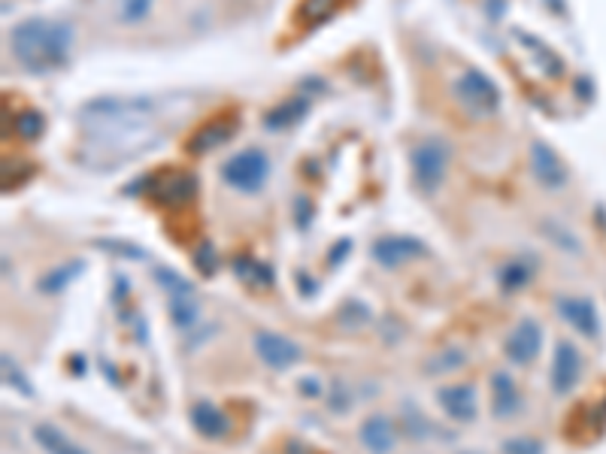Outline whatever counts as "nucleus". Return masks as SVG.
Masks as SVG:
<instances>
[{
  "label": "nucleus",
  "instance_id": "1",
  "mask_svg": "<svg viewBox=\"0 0 606 454\" xmlns=\"http://www.w3.org/2000/svg\"><path fill=\"white\" fill-rule=\"evenodd\" d=\"M70 43H73V30H70L67 21L43 19V15L19 21L10 34L13 55L30 73H49V70L64 67Z\"/></svg>",
  "mask_w": 606,
  "mask_h": 454
},
{
  "label": "nucleus",
  "instance_id": "2",
  "mask_svg": "<svg viewBox=\"0 0 606 454\" xmlns=\"http://www.w3.org/2000/svg\"><path fill=\"white\" fill-rule=\"evenodd\" d=\"M155 106L152 100L137 97V100H95L82 109V128L88 130L95 139H110V143H119V139H130V137H155L149 134V119H152Z\"/></svg>",
  "mask_w": 606,
  "mask_h": 454
},
{
  "label": "nucleus",
  "instance_id": "3",
  "mask_svg": "<svg viewBox=\"0 0 606 454\" xmlns=\"http://www.w3.org/2000/svg\"><path fill=\"white\" fill-rule=\"evenodd\" d=\"M449 146L440 137H425L418 139L409 152V164H413V179L425 194L440 191V185L446 182V170H449Z\"/></svg>",
  "mask_w": 606,
  "mask_h": 454
},
{
  "label": "nucleus",
  "instance_id": "4",
  "mask_svg": "<svg viewBox=\"0 0 606 454\" xmlns=\"http://www.w3.org/2000/svg\"><path fill=\"white\" fill-rule=\"evenodd\" d=\"M458 104H461L473 115H494L501 109V88L494 85L492 76H485L483 70L467 67L452 85Z\"/></svg>",
  "mask_w": 606,
  "mask_h": 454
},
{
  "label": "nucleus",
  "instance_id": "5",
  "mask_svg": "<svg viewBox=\"0 0 606 454\" xmlns=\"http://www.w3.org/2000/svg\"><path fill=\"white\" fill-rule=\"evenodd\" d=\"M267 176H270V161L261 148H243V152L231 155V158L222 164V179L243 194L261 191V188L267 185Z\"/></svg>",
  "mask_w": 606,
  "mask_h": 454
},
{
  "label": "nucleus",
  "instance_id": "6",
  "mask_svg": "<svg viewBox=\"0 0 606 454\" xmlns=\"http://www.w3.org/2000/svg\"><path fill=\"white\" fill-rule=\"evenodd\" d=\"M255 351H258V357L270 366V370H279V373L289 370V366H294L303 357V349L298 342L282 333H274V331L255 333Z\"/></svg>",
  "mask_w": 606,
  "mask_h": 454
},
{
  "label": "nucleus",
  "instance_id": "7",
  "mask_svg": "<svg viewBox=\"0 0 606 454\" xmlns=\"http://www.w3.org/2000/svg\"><path fill=\"white\" fill-rule=\"evenodd\" d=\"M579 375H582V355H579V349L573 346V342L561 340L555 346V355H551V373H549L551 391H555L558 397H567L573 388L579 385Z\"/></svg>",
  "mask_w": 606,
  "mask_h": 454
},
{
  "label": "nucleus",
  "instance_id": "8",
  "mask_svg": "<svg viewBox=\"0 0 606 454\" xmlns=\"http://www.w3.org/2000/svg\"><path fill=\"white\" fill-rule=\"evenodd\" d=\"M540 349H543V331L534 318L518 321V324L512 327V333L507 336V357L518 366L537 361Z\"/></svg>",
  "mask_w": 606,
  "mask_h": 454
},
{
  "label": "nucleus",
  "instance_id": "9",
  "mask_svg": "<svg viewBox=\"0 0 606 454\" xmlns=\"http://www.w3.org/2000/svg\"><path fill=\"white\" fill-rule=\"evenodd\" d=\"M555 307H558V315L577 333L588 336V340H594V336L601 333V318H597V309L588 297H558Z\"/></svg>",
  "mask_w": 606,
  "mask_h": 454
},
{
  "label": "nucleus",
  "instance_id": "10",
  "mask_svg": "<svg viewBox=\"0 0 606 454\" xmlns=\"http://www.w3.org/2000/svg\"><path fill=\"white\" fill-rule=\"evenodd\" d=\"M427 252L425 242H418L416 237H383L373 242V257H376L383 267H400L407 261H416Z\"/></svg>",
  "mask_w": 606,
  "mask_h": 454
},
{
  "label": "nucleus",
  "instance_id": "11",
  "mask_svg": "<svg viewBox=\"0 0 606 454\" xmlns=\"http://www.w3.org/2000/svg\"><path fill=\"white\" fill-rule=\"evenodd\" d=\"M531 167H534V176L540 179L546 188H564L570 173H567V164L558 158L555 148L546 146L543 139L531 146Z\"/></svg>",
  "mask_w": 606,
  "mask_h": 454
},
{
  "label": "nucleus",
  "instance_id": "12",
  "mask_svg": "<svg viewBox=\"0 0 606 454\" xmlns=\"http://www.w3.org/2000/svg\"><path fill=\"white\" fill-rule=\"evenodd\" d=\"M440 406L458 425H467L476 418V391L470 385H452L440 391Z\"/></svg>",
  "mask_w": 606,
  "mask_h": 454
},
{
  "label": "nucleus",
  "instance_id": "13",
  "mask_svg": "<svg viewBox=\"0 0 606 454\" xmlns=\"http://www.w3.org/2000/svg\"><path fill=\"white\" fill-rule=\"evenodd\" d=\"M361 442L370 454H388L398 442V430L385 415H370L361 425Z\"/></svg>",
  "mask_w": 606,
  "mask_h": 454
},
{
  "label": "nucleus",
  "instance_id": "14",
  "mask_svg": "<svg viewBox=\"0 0 606 454\" xmlns=\"http://www.w3.org/2000/svg\"><path fill=\"white\" fill-rule=\"evenodd\" d=\"M191 425L206 440H219V436L228 433V418L209 400H198L191 406Z\"/></svg>",
  "mask_w": 606,
  "mask_h": 454
},
{
  "label": "nucleus",
  "instance_id": "15",
  "mask_svg": "<svg viewBox=\"0 0 606 454\" xmlns=\"http://www.w3.org/2000/svg\"><path fill=\"white\" fill-rule=\"evenodd\" d=\"M34 440L46 454H88L82 445H76L67 433H61L55 425H49V421L34 427Z\"/></svg>",
  "mask_w": 606,
  "mask_h": 454
},
{
  "label": "nucleus",
  "instance_id": "16",
  "mask_svg": "<svg viewBox=\"0 0 606 454\" xmlns=\"http://www.w3.org/2000/svg\"><path fill=\"white\" fill-rule=\"evenodd\" d=\"M518 406H522V394H518L512 375L509 373H497L494 375V400H492L494 415H497V418H509V415L518 412Z\"/></svg>",
  "mask_w": 606,
  "mask_h": 454
},
{
  "label": "nucleus",
  "instance_id": "17",
  "mask_svg": "<svg viewBox=\"0 0 606 454\" xmlns=\"http://www.w3.org/2000/svg\"><path fill=\"white\" fill-rule=\"evenodd\" d=\"M170 315H173V324L182 327V331H189V327L198 321L200 315V303L198 297H194V291L189 294H173L170 297Z\"/></svg>",
  "mask_w": 606,
  "mask_h": 454
},
{
  "label": "nucleus",
  "instance_id": "18",
  "mask_svg": "<svg viewBox=\"0 0 606 454\" xmlns=\"http://www.w3.org/2000/svg\"><path fill=\"white\" fill-rule=\"evenodd\" d=\"M234 122H215V124H209V128H204V130H198L194 134V139L189 143V148L191 152H209V148H215L219 143H224L231 134H234Z\"/></svg>",
  "mask_w": 606,
  "mask_h": 454
},
{
  "label": "nucleus",
  "instance_id": "19",
  "mask_svg": "<svg viewBox=\"0 0 606 454\" xmlns=\"http://www.w3.org/2000/svg\"><path fill=\"white\" fill-rule=\"evenodd\" d=\"M303 115H307V100H289V104L276 106L274 113H267L264 124H267L270 130H285L298 119H303Z\"/></svg>",
  "mask_w": 606,
  "mask_h": 454
},
{
  "label": "nucleus",
  "instance_id": "20",
  "mask_svg": "<svg viewBox=\"0 0 606 454\" xmlns=\"http://www.w3.org/2000/svg\"><path fill=\"white\" fill-rule=\"evenodd\" d=\"M497 282H501L503 291H518L531 282V267L525 261H509L507 267L497 273Z\"/></svg>",
  "mask_w": 606,
  "mask_h": 454
},
{
  "label": "nucleus",
  "instance_id": "21",
  "mask_svg": "<svg viewBox=\"0 0 606 454\" xmlns=\"http://www.w3.org/2000/svg\"><path fill=\"white\" fill-rule=\"evenodd\" d=\"M76 273H82V264H80V261L67 264V267H61V270H52L49 276H43V279H40V291H43V294H58L61 288L67 285V282H73V279H76Z\"/></svg>",
  "mask_w": 606,
  "mask_h": 454
},
{
  "label": "nucleus",
  "instance_id": "22",
  "mask_svg": "<svg viewBox=\"0 0 606 454\" xmlns=\"http://www.w3.org/2000/svg\"><path fill=\"white\" fill-rule=\"evenodd\" d=\"M152 4L155 0H115V15L124 25H137V21H143L152 13Z\"/></svg>",
  "mask_w": 606,
  "mask_h": 454
},
{
  "label": "nucleus",
  "instance_id": "23",
  "mask_svg": "<svg viewBox=\"0 0 606 454\" xmlns=\"http://www.w3.org/2000/svg\"><path fill=\"white\" fill-rule=\"evenodd\" d=\"M15 130H19L25 139H34L43 134V115L37 113V109H28V113H21L19 119H15Z\"/></svg>",
  "mask_w": 606,
  "mask_h": 454
},
{
  "label": "nucleus",
  "instance_id": "24",
  "mask_svg": "<svg viewBox=\"0 0 606 454\" xmlns=\"http://www.w3.org/2000/svg\"><path fill=\"white\" fill-rule=\"evenodd\" d=\"M464 364V355L458 349H449V351H440L437 357H433L431 364H427V373L431 375H440V373H452L455 366Z\"/></svg>",
  "mask_w": 606,
  "mask_h": 454
},
{
  "label": "nucleus",
  "instance_id": "25",
  "mask_svg": "<svg viewBox=\"0 0 606 454\" xmlns=\"http://www.w3.org/2000/svg\"><path fill=\"white\" fill-rule=\"evenodd\" d=\"M4 379H6V385H13L15 391H21L25 397L34 394V391H30V382L25 379V375H21L19 364H15L10 355H4Z\"/></svg>",
  "mask_w": 606,
  "mask_h": 454
},
{
  "label": "nucleus",
  "instance_id": "26",
  "mask_svg": "<svg viewBox=\"0 0 606 454\" xmlns=\"http://www.w3.org/2000/svg\"><path fill=\"white\" fill-rule=\"evenodd\" d=\"M155 279H158V285H161V288H167V294H170V297H173V294H189V291H194L191 282H185L182 276H176L173 270H158V273H155Z\"/></svg>",
  "mask_w": 606,
  "mask_h": 454
},
{
  "label": "nucleus",
  "instance_id": "27",
  "mask_svg": "<svg viewBox=\"0 0 606 454\" xmlns=\"http://www.w3.org/2000/svg\"><path fill=\"white\" fill-rule=\"evenodd\" d=\"M503 454H543V445L531 436H516L503 442Z\"/></svg>",
  "mask_w": 606,
  "mask_h": 454
},
{
  "label": "nucleus",
  "instance_id": "28",
  "mask_svg": "<svg viewBox=\"0 0 606 454\" xmlns=\"http://www.w3.org/2000/svg\"><path fill=\"white\" fill-rule=\"evenodd\" d=\"M461 454H479V451H461Z\"/></svg>",
  "mask_w": 606,
  "mask_h": 454
}]
</instances>
